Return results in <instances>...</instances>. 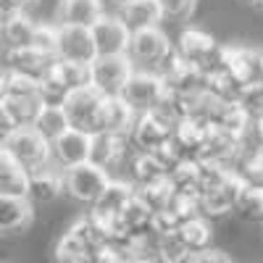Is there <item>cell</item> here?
<instances>
[{"label": "cell", "instance_id": "16", "mask_svg": "<svg viewBox=\"0 0 263 263\" xmlns=\"http://www.w3.org/2000/svg\"><path fill=\"white\" fill-rule=\"evenodd\" d=\"M103 16H105L103 0H58V6H55V24L58 27L92 29Z\"/></svg>", "mask_w": 263, "mask_h": 263}, {"label": "cell", "instance_id": "33", "mask_svg": "<svg viewBox=\"0 0 263 263\" xmlns=\"http://www.w3.org/2000/svg\"><path fill=\"white\" fill-rule=\"evenodd\" d=\"M119 221L135 234V237H153L150 234V224H153V213L137 200V197H132V203L124 208V213L119 216Z\"/></svg>", "mask_w": 263, "mask_h": 263}, {"label": "cell", "instance_id": "11", "mask_svg": "<svg viewBox=\"0 0 263 263\" xmlns=\"http://www.w3.org/2000/svg\"><path fill=\"white\" fill-rule=\"evenodd\" d=\"M3 58V71L11 74H21V77H29V79H45L53 69L58 58L48 55V53H40L37 48H18V50H3L0 53Z\"/></svg>", "mask_w": 263, "mask_h": 263}, {"label": "cell", "instance_id": "22", "mask_svg": "<svg viewBox=\"0 0 263 263\" xmlns=\"http://www.w3.org/2000/svg\"><path fill=\"white\" fill-rule=\"evenodd\" d=\"M34 221V205L27 197H0V234H16Z\"/></svg>", "mask_w": 263, "mask_h": 263}, {"label": "cell", "instance_id": "53", "mask_svg": "<svg viewBox=\"0 0 263 263\" xmlns=\"http://www.w3.org/2000/svg\"><path fill=\"white\" fill-rule=\"evenodd\" d=\"M124 263H156L153 258H132V260H124Z\"/></svg>", "mask_w": 263, "mask_h": 263}, {"label": "cell", "instance_id": "15", "mask_svg": "<svg viewBox=\"0 0 263 263\" xmlns=\"http://www.w3.org/2000/svg\"><path fill=\"white\" fill-rule=\"evenodd\" d=\"M98 58L90 29L82 27H58V61H74L90 66Z\"/></svg>", "mask_w": 263, "mask_h": 263}, {"label": "cell", "instance_id": "27", "mask_svg": "<svg viewBox=\"0 0 263 263\" xmlns=\"http://www.w3.org/2000/svg\"><path fill=\"white\" fill-rule=\"evenodd\" d=\"M27 190L29 174L3 153V158H0V197H27Z\"/></svg>", "mask_w": 263, "mask_h": 263}, {"label": "cell", "instance_id": "34", "mask_svg": "<svg viewBox=\"0 0 263 263\" xmlns=\"http://www.w3.org/2000/svg\"><path fill=\"white\" fill-rule=\"evenodd\" d=\"M156 258L161 263H187L192 258V253L187 250V245L179 237V229L163 237H156Z\"/></svg>", "mask_w": 263, "mask_h": 263}, {"label": "cell", "instance_id": "46", "mask_svg": "<svg viewBox=\"0 0 263 263\" xmlns=\"http://www.w3.org/2000/svg\"><path fill=\"white\" fill-rule=\"evenodd\" d=\"M187 263H232V258H229L224 250L208 248V250H203V253H195Z\"/></svg>", "mask_w": 263, "mask_h": 263}, {"label": "cell", "instance_id": "55", "mask_svg": "<svg viewBox=\"0 0 263 263\" xmlns=\"http://www.w3.org/2000/svg\"><path fill=\"white\" fill-rule=\"evenodd\" d=\"M121 3H132V0H119V6H121Z\"/></svg>", "mask_w": 263, "mask_h": 263}, {"label": "cell", "instance_id": "38", "mask_svg": "<svg viewBox=\"0 0 263 263\" xmlns=\"http://www.w3.org/2000/svg\"><path fill=\"white\" fill-rule=\"evenodd\" d=\"M239 87L224 69H218V71H213V74H208V82H205V92L211 95V98H216V100H232V103H237V95H239Z\"/></svg>", "mask_w": 263, "mask_h": 263}, {"label": "cell", "instance_id": "29", "mask_svg": "<svg viewBox=\"0 0 263 263\" xmlns=\"http://www.w3.org/2000/svg\"><path fill=\"white\" fill-rule=\"evenodd\" d=\"M168 184L174 190V195H184V197H195L200 200V171H197V161H187L182 166H177L168 174Z\"/></svg>", "mask_w": 263, "mask_h": 263}, {"label": "cell", "instance_id": "12", "mask_svg": "<svg viewBox=\"0 0 263 263\" xmlns=\"http://www.w3.org/2000/svg\"><path fill=\"white\" fill-rule=\"evenodd\" d=\"M245 184H248V179L242 177V174L232 171L221 187H216L213 192H208L203 200H200L203 218L216 221V218H227L229 213H234L237 211V200H239V195H242Z\"/></svg>", "mask_w": 263, "mask_h": 263}, {"label": "cell", "instance_id": "18", "mask_svg": "<svg viewBox=\"0 0 263 263\" xmlns=\"http://www.w3.org/2000/svg\"><path fill=\"white\" fill-rule=\"evenodd\" d=\"M171 135H174V129L166 126L156 114H145V116H137V124L129 137L137 153H156L171 140Z\"/></svg>", "mask_w": 263, "mask_h": 263}, {"label": "cell", "instance_id": "25", "mask_svg": "<svg viewBox=\"0 0 263 263\" xmlns=\"http://www.w3.org/2000/svg\"><path fill=\"white\" fill-rule=\"evenodd\" d=\"M137 124V114L116 95V98H105V108H103V132L111 135H121L129 137L132 129Z\"/></svg>", "mask_w": 263, "mask_h": 263}, {"label": "cell", "instance_id": "4", "mask_svg": "<svg viewBox=\"0 0 263 263\" xmlns=\"http://www.w3.org/2000/svg\"><path fill=\"white\" fill-rule=\"evenodd\" d=\"M103 108H105V95H100L95 87L77 90L63 103V111L69 116L71 129H79L90 137L103 132Z\"/></svg>", "mask_w": 263, "mask_h": 263}, {"label": "cell", "instance_id": "45", "mask_svg": "<svg viewBox=\"0 0 263 263\" xmlns=\"http://www.w3.org/2000/svg\"><path fill=\"white\" fill-rule=\"evenodd\" d=\"M242 177H245L248 182H258V184H263V147L255 150L253 156H250V161H248L245 168H242Z\"/></svg>", "mask_w": 263, "mask_h": 263}, {"label": "cell", "instance_id": "3", "mask_svg": "<svg viewBox=\"0 0 263 263\" xmlns=\"http://www.w3.org/2000/svg\"><path fill=\"white\" fill-rule=\"evenodd\" d=\"M3 153L11 161H16L27 174L40 171V168L53 163L50 161V142L37 129H16L11 135V140L3 145Z\"/></svg>", "mask_w": 263, "mask_h": 263}, {"label": "cell", "instance_id": "23", "mask_svg": "<svg viewBox=\"0 0 263 263\" xmlns=\"http://www.w3.org/2000/svg\"><path fill=\"white\" fill-rule=\"evenodd\" d=\"M37 32V21L21 11L16 16H11L3 27V34H0V48L3 50H18V48H32V40Z\"/></svg>", "mask_w": 263, "mask_h": 263}, {"label": "cell", "instance_id": "37", "mask_svg": "<svg viewBox=\"0 0 263 263\" xmlns=\"http://www.w3.org/2000/svg\"><path fill=\"white\" fill-rule=\"evenodd\" d=\"M237 105L242 108V114L250 119V124L255 126L260 119H263V84L255 82V84H248L239 90L237 95Z\"/></svg>", "mask_w": 263, "mask_h": 263}, {"label": "cell", "instance_id": "54", "mask_svg": "<svg viewBox=\"0 0 263 263\" xmlns=\"http://www.w3.org/2000/svg\"><path fill=\"white\" fill-rule=\"evenodd\" d=\"M6 21H8V18H6L3 13H0V34H3V27H6Z\"/></svg>", "mask_w": 263, "mask_h": 263}, {"label": "cell", "instance_id": "49", "mask_svg": "<svg viewBox=\"0 0 263 263\" xmlns=\"http://www.w3.org/2000/svg\"><path fill=\"white\" fill-rule=\"evenodd\" d=\"M8 100V87H6V71L0 69V105Z\"/></svg>", "mask_w": 263, "mask_h": 263}, {"label": "cell", "instance_id": "20", "mask_svg": "<svg viewBox=\"0 0 263 263\" xmlns=\"http://www.w3.org/2000/svg\"><path fill=\"white\" fill-rule=\"evenodd\" d=\"M116 16L124 21V27L129 32L156 29V27H161V21H163L158 0H132V3H121Z\"/></svg>", "mask_w": 263, "mask_h": 263}, {"label": "cell", "instance_id": "21", "mask_svg": "<svg viewBox=\"0 0 263 263\" xmlns=\"http://www.w3.org/2000/svg\"><path fill=\"white\" fill-rule=\"evenodd\" d=\"M66 234H71L77 242L82 245V250H84L87 255L108 245L105 221H103V218H98L92 211L84 213V216H79V218H74V221L69 224V229H66Z\"/></svg>", "mask_w": 263, "mask_h": 263}, {"label": "cell", "instance_id": "7", "mask_svg": "<svg viewBox=\"0 0 263 263\" xmlns=\"http://www.w3.org/2000/svg\"><path fill=\"white\" fill-rule=\"evenodd\" d=\"M163 84H166V92L171 95H182V98H192V95H203L205 92V82H208V74L200 71L197 66L182 61L177 53H174L166 66L158 71Z\"/></svg>", "mask_w": 263, "mask_h": 263}, {"label": "cell", "instance_id": "40", "mask_svg": "<svg viewBox=\"0 0 263 263\" xmlns=\"http://www.w3.org/2000/svg\"><path fill=\"white\" fill-rule=\"evenodd\" d=\"M166 211L174 216V221H177L179 227H184V224H190V221H195V218L203 216L200 200H195V197H184V195H174Z\"/></svg>", "mask_w": 263, "mask_h": 263}, {"label": "cell", "instance_id": "41", "mask_svg": "<svg viewBox=\"0 0 263 263\" xmlns=\"http://www.w3.org/2000/svg\"><path fill=\"white\" fill-rule=\"evenodd\" d=\"M6 87H8V100H34V98H40V82L29 79V77L6 71Z\"/></svg>", "mask_w": 263, "mask_h": 263}, {"label": "cell", "instance_id": "52", "mask_svg": "<svg viewBox=\"0 0 263 263\" xmlns=\"http://www.w3.org/2000/svg\"><path fill=\"white\" fill-rule=\"evenodd\" d=\"M253 129H255V135H258V140H260V145H263V119H260Z\"/></svg>", "mask_w": 263, "mask_h": 263}, {"label": "cell", "instance_id": "31", "mask_svg": "<svg viewBox=\"0 0 263 263\" xmlns=\"http://www.w3.org/2000/svg\"><path fill=\"white\" fill-rule=\"evenodd\" d=\"M135 197H137V200H140L153 216H156V213H161V211L168 208L171 197H174V190H171L168 179H163V182H156V184L135 187Z\"/></svg>", "mask_w": 263, "mask_h": 263}, {"label": "cell", "instance_id": "44", "mask_svg": "<svg viewBox=\"0 0 263 263\" xmlns=\"http://www.w3.org/2000/svg\"><path fill=\"white\" fill-rule=\"evenodd\" d=\"M163 18H190L197 8V0H158Z\"/></svg>", "mask_w": 263, "mask_h": 263}, {"label": "cell", "instance_id": "50", "mask_svg": "<svg viewBox=\"0 0 263 263\" xmlns=\"http://www.w3.org/2000/svg\"><path fill=\"white\" fill-rule=\"evenodd\" d=\"M13 3H16V8H18V11H29L32 6H37V3H40V0H13Z\"/></svg>", "mask_w": 263, "mask_h": 263}, {"label": "cell", "instance_id": "8", "mask_svg": "<svg viewBox=\"0 0 263 263\" xmlns=\"http://www.w3.org/2000/svg\"><path fill=\"white\" fill-rule=\"evenodd\" d=\"M135 71V63L129 61V55H111V58H95L90 63V77L92 87L105 95V98H116L121 95L126 79Z\"/></svg>", "mask_w": 263, "mask_h": 263}, {"label": "cell", "instance_id": "39", "mask_svg": "<svg viewBox=\"0 0 263 263\" xmlns=\"http://www.w3.org/2000/svg\"><path fill=\"white\" fill-rule=\"evenodd\" d=\"M69 95H71V90L58 79L55 69L45 79H40V100H42V105H58V108H63V103L69 100Z\"/></svg>", "mask_w": 263, "mask_h": 263}, {"label": "cell", "instance_id": "56", "mask_svg": "<svg viewBox=\"0 0 263 263\" xmlns=\"http://www.w3.org/2000/svg\"><path fill=\"white\" fill-rule=\"evenodd\" d=\"M0 158H3V147H0Z\"/></svg>", "mask_w": 263, "mask_h": 263}, {"label": "cell", "instance_id": "43", "mask_svg": "<svg viewBox=\"0 0 263 263\" xmlns=\"http://www.w3.org/2000/svg\"><path fill=\"white\" fill-rule=\"evenodd\" d=\"M32 48H37L40 53H48L58 58V24H37Z\"/></svg>", "mask_w": 263, "mask_h": 263}, {"label": "cell", "instance_id": "9", "mask_svg": "<svg viewBox=\"0 0 263 263\" xmlns=\"http://www.w3.org/2000/svg\"><path fill=\"white\" fill-rule=\"evenodd\" d=\"M135 145L132 137H121V135H111V132H100L92 135V147H90V163H95L98 168L111 174L114 168H121L129 163V158L135 156Z\"/></svg>", "mask_w": 263, "mask_h": 263}, {"label": "cell", "instance_id": "10", "mask_svg": "<svg viewBox=\"0 0 263 263\" xmlns=\"http://www.w3.org/2000/svg\"><path fill=\"white\" fill-rule=\"evenodd\" d=\"M224 71L239 87L255 84L263 77V53L248 45H224Z\"/></svg>", "mask_w": 263, "mask_h": 263}, {"label": "cell", "instance_id": "51", "mask_svg": "<svg viewBox=\"0 0 263 263\" xmlns=\"http://www.w3.org/2000/svg\"><path fill=\"white\" fill-rule=\"evenodd\" d=\"M245 6H250L255 11H263V0H245Z\"/></svg>", "mask_w": 263, "mask_h": 263}, {"label": "cell", "instance_id": "26", "mask_svg": "<svg viewBox=\"0 0 263 263\" xmlns=\"http://www.w3.org/2000/svg\"><path fill=\"white\" fill-rule=\"evenodd\" d=\"M205 132L203 126H197L192 121H184L174 129L171 135V145L177 147V153L182 156V161H200V150H203V140H205Z\"/></svg>", "mask_w": 263, "mask_h": 263}, {"label": "cell", "instance_id": "17", "mask_svg": "<svg viewBox=\"0 0 263 263\" xmlns=\"http://www.w3.org/2000/svg\"><path fill=\"white\" fill-rule=\"evenodd\" d=\"M66 192V182H63V171L55 168L53 163L32 171L29 174V190H27V200L32 205H48L55 203L58 197Z\"/></svg>", "mask_w": 263, "mask_h": 263}, {"label": "cell", "instance_id": "48", "mask_svg": "<svg viewBox=\"0 0 263 263\" xmlns=\"http://www.w3.org/2000/svg\"><path fill=\"white\" fill-rule=\"evenodd\" d=\"M16 132V124L11 121V116H8V111L3 105H0V147H3L8 140H11V135Z\"/></svg>", "mask_w": 263, "mask_h": 263}, {"label": "cell", "instance_id": "1", "mask_svg": "<svg viewBox=\"0 0 263 263\" xmlns=\"http://www.w3.org/2000/svg\"><path fill=\"white\" fill-rule=\"evenodd\" d=\"M177 55L192 66H197L200 71L213 74L218 69H224V45H218L216 37L203 32V29H184L177 40Z\"/></svg>", "mask_w": 263, "mask_h": 263}, {"label": "cell", "instance_id": "14", "mask_svg": "<svg viewBox=\"0 0 263 263\" xmlns=\"http://www.w3.org/2000/svg\"><path fill=\"white\" fill-rule=\"evenodd\" d=\"M90 147H92L90 135H84V132H79V129H69L66 135H61L50 145V161L61 171L77 168V166L90 161Z\"/></svg>", "mask_w": 263, "mask_h": 263}, {"label": "cell", "instance_id": "28", "mask_svg": "<svg viewBox=\"0 0 263 263\" xmlns=\"http://www.w3.org/2000/svg\"><path fill=\"white\" fill-rule=\"evenodd\" d=\"M32 129H37L40 135L53 145L61 135H66V132L71 129V124H69V116H66L63 108H58V105H42V111H40V116H37Z\"/></svg>", "mask_w": 263, "mask_h": 263}, {"label": "cell", "instance_id": "13", "mask_svg": "<svg viewBox=\"0 0 263 263\" xmlns=\"http://www.w3.org/2000/svg\"><path fill=\"white\" fill-rule=\"evenodd\" d=\"M90 34H92V42H95L98 58H111V55H126L129 53L132 32L124 27V21L119 16L105 13L90 29Z\"/></svg>", "mask_w": 263, "mask_h": 263}, {"label": "cell", "instance_id": "36", "mask_svg": "<svg viewBox=\"0 0 263 263\" xmlns=\"http://www.w3.org/2000/svg\"><path fill=\"white\" fill-rule=\"evenodd\" d=\"M55 74L58 79L69 87L71 92L84 90V87H92V77H90V66L84 63H74V61H58L55 63Z\"/></svg>", "mask_w": 263, "mask_h": 263}, {"label": "cell", "instance_id": "2", "mask_svg": "<svg viewBox=\"0 0 263 263\" xmlns=\"http://www.w3.org/2000/svg\"><path fill=\"white\" fill-rule=\"evenodd\" d=\"M177 53L171 45L168 34L156 27V29H142V32H132V40H129V61L142 66L145 71H161L166 61Z\"/></svg>", "mask_w": 263, "mask_h": 263}, {"label": "cell", "instance_id": "35", "mask_svg": "<svg viewBox=\"0 0 263 263\" xmlns=\"http://www.w3.org/2000/svg\"><path fill=\"white\" fill-rule=\"evenodd\" d=\"M3 108L8 111L16 129H32L40 111H42V100L40 98H34V100H6Z\"/></svg>", "mask_w": 263, "mask_h": 263}, {"label": "cell", "instance_id": "32", "mask_svg": "<svg viewBox=\"0 0 263 263\" xmlns=\"http://www.w3.org/2000/svg\"><path fill=\"white\" fill-rule=\"evenodd\" d=\"M242 221H260L263 218V184L258 182H248L242 195L237 200V211H234Z\"/></svg>", "mask_w": 263, "mask_h": 263}, {"label": "cell", "instance_id": "47", "mask_svg": "<svg viewBox=\"0 0 263 263\" xmlns=\"http://www.w3.org/2000/svg\"><path fill=\"white\" fill-rule=\"evenodd\" d=\"M87 263H124V258L114 250V248H100L95 253H90V258H87Z\"/></svg>", "mask_w": 263, "mask_h": 263}, {"label": "cell", "instance_id": "57", "mask_svg": "<svg viewBox=\"0 0 263 263\" xmlns=\"http://www.w3.org/2000/svg\"><path fill=\"white\" fill-rule=\"evenodd\" d=\"M260 84H263V77H260Z\"/></svg>", "mask_w": 263, "mask_h": 263}, {"label": "cell", "instance_id": "19", "mask_svg": "<svg viewBox=\"0 0 263 263\" xmlns=\"http://www.w3.org/2000/svg\"><path fill=\"white\" fill-rule=\"evenodd\" d=\"M135 197V184L129 179H111L108 187L103 190V195L95 200L92 205V213L103 221H111V218H119L124 213V208L132 203Z\"/></svg>", "mask_w": 263, "mask_h": 263}, {"label": "cell", "instance_id": "6", "mask_svg": "<svg viewBox=\"0 0 263 263\" xmlns=\"http://www.w3.org/2000/svg\"><path fill=\"white\" fill-rule=\"evenodd\" d=\"M114 177L108 171L98 168L95 163H82L77 168H69L63 171V182H66V195L74 197L77 203L82 205H95V200L103 195V190L108 187V182H111Z\"/></svg>", "mask_w": 263, "mask_h": 263}, {"label": "cell", "instance_id": "42", "mask_svg": "<svg viewBox=\"0 0 263 263\" xmlns=\"http://www.w3.org/2000/svg\"><path fill=\"white\" fill-rule=\"evenodd\" d=\"M87 255L82 250V245L77 242V239L71 234H61L58 242H55V250H53V263H87Z\"/></svg>", "mask_w": 263, "mask_h": 263}, {"label": "cell", "instance_id": "5", "mask_svg": "<svg viewBox=\"0 0 263 263\" xmlns=\"http://www.w3.org/2000/svg\"><path fill=\"white\" fill-rule=\"evenodd\" d=\"M166 95V84L161 79L158 71H145V69H135L132 71V77L126 79L124 90H121V100L135 111L137 116H145L150 114L153 108H156L161 103V98Z\"/></svg>", "mask_w": 263, "mask_h": 263}, {"label": "cell", "instance_id": "24", "mask_svg": "<svg viewBox=\"0 0 263 263\" xmlns=\"http://www.w3.org/2000/svg\"><path fill=\"white\" fill-rule=\"evenodd\" d=\"M126 174L135 187H145V184H156V182L168 179V171L161 166V161L153 153H135L126 163Z\"/></svg>", "mask_w": 263, "mask_h": 263}, {"label": "cell", "instance_id": "30", "mask_svg": "<svg viewBox=\"0 0 263 263\" xmlns=\"http://www.w3.org/2000/svg\"><path fill=\"white\" fill-rule=\"evenodd\" d=\"M179 237H182V242L187 245V250L195 255V253H203L211 248V239H213V227L208 218H195V221L179 227Z\"/></svg>", "mask_w": 263, "mask_h": 263}]
</instances>
